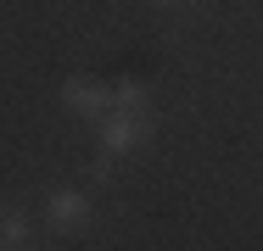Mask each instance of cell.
<instances>
[{"mask_svg":"<svg viewBox=\"0 0 263 251\" xmlns=\"http://www.w3.org/2000/svg\"><path fill=\"white\" fill-rule=\"evenodd\" d=\"M146 84H140V78H118V84H112V106H118V112H146Z\"/></svg>","mask_w":263,"mask_h":251,"instance_id":"4","label":"cell"},{"mask_svg":"<svg viewBox=\"0 0 263 251\" xmlns=\"http://www.w3.org/2000/svg\"><path fill=\"white\" fill-rule=\"evenodd\" d=\"M90 179H96V184H106V179H112V156H106V151L90 162Z\"/></svg>","mask_w":263,"mask_h":251,"instance_id":"6","label":"cell"},{"mask_svg":"<svg viewBox=\"0 0 263 251\" xmlns=\"http://www.w3.org/2000/svg\"><path fill=\"white\" fill-rule=\"evenodd\" d=\"M28 235H34L28 212H0V246H28Z\"/></svg>","mask_w":263,"mask_h":251,"instance_id":"5","label":"cell"},{"mask_svg":"<svg viewBox=\"0 0 263 251\" xmlns=\"http://www.w3.org/2000/svg\"><path fill=\"white\" fill-rule=\"evenodd\" d=\"M96 140H101L106 156H129V151H140L146 140H152V117L146 112H101L96 117Z\"/></svg>","mask_w":263,"mask_h":251,"instance_id":"1","label":"cell"},{"mask_svg":"<svg viewBox=\"0 0 263 251\" xmlns=\"http://www.w3.org/2000/svg\"><path fill=\"white\" fill-rule=\"evenodd\" d=\"M90 218H96L90 190H51V196H45V223H51L56 235H73V229H84Z\"/></svg>","mask_w":263,"mask_h":251,"instance_id":"2","label":"cell"},{"mask_svg":"<svg viewBox=\"0 0 263 251\" xmlns=\"http://www.w3.org/2000/svg\"><path fill=\"white\" fill-rule=\"evenodd\" d=\"M62 106L79 112V117H101V112H112V84L90 78V73H73L62 84Z\"/></svg>","mask_w":263,"mask_h":251,"instance_id":"3","label":"cell"}]
</instances>
